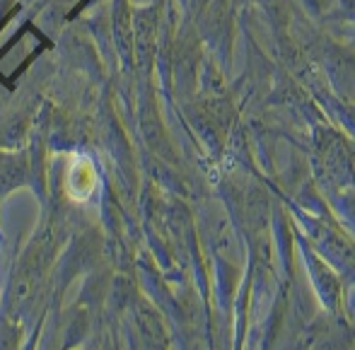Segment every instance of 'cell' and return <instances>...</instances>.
<instances>
[{
  "label": "cell",
  "mask_w": 355,
  "mask_h": 350,
  "mask_svg": "<svg viewBox=\"0 0 355 350\" xmlns=\"http://www.w3.org/2000/svg\"><path fill=\"white\" fill-rule=\"evenodd\" d=\"M94 186H97V172L89 157L85 155H73L68 162L66 172V193L73 201H87L92 196Z\"/></svg>",
  "instance_id": "obj_1"
}]
</instances>
